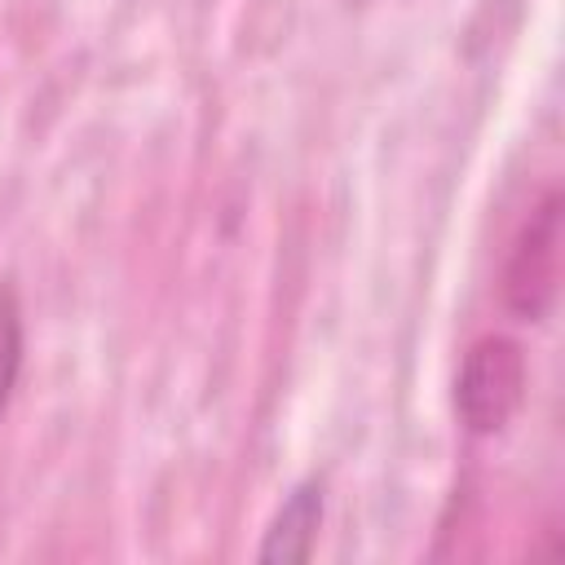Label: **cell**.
Wrapping results in <instances>:
<instances>
[{
    "mask_svg": "<svg viewBox=\"0 0 565 565\" xmlns=\"http://www.w3.org/2000/svg\"><path fill=\"white\" fill-rule=\"evenodd\" d=\"M525 397V353L508 335H486L463 353L455 375V411L459 424L477 437L499 433Z\"/></svg>",
    "mask_w": 565,
    "mask_h": 565,
    "instance_id": "obj_1",
    "label": "cell"
},
{
    "mask_svg": "<svg viewBox=\"0 0 565 565\" xmlns=\"http://www.w3.org/2000/svg\"><path fill=\"white\" fill-rule=\"evenodd\" d=\"M322 508H327V490L318 477H305L287 490V499L278 503L265 543H260V561L265 565H300L313 552V539L322 530Z\"/></svg>",
    "mask_w": 565,
    "mask_h": 565,
    "instance_id": "obj_3",
    "label": "cell"
},
{
    "mask_svg": "<svg viewBox=\"0 0 565 565\" xmlns=\"http://www.w3.org/2000/svg\"><path fill=\"white\" fill-rule=\"evenodd\" d=\"M18 371H22V305H18V291L0 282V419L9 411Z\"/></svg>",
    "mask_w": 565,
    "mask_h": 565,
    "instance_id": "obj_4",
    "label": "cell"
},
{
    "mask_svg": "<svg viewBox=\"0 0 565 565\" xmlns=\"http://www.w3.org/2000/svg\"><path fill=\"white\" fill-rule=\"evenodd\" d=\"M556 278H561V194H547L516 234V247L503 269V305L516 318L539 322L556 300Z\"/></svg>",
    "mask_w": 565,
    "mask_h": 565,
    "instance_id": "obj_2",
    "label": "cell"
}]
</instances>
